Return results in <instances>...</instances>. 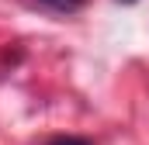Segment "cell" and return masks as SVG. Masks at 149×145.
<instances>
[{
	"instance_id": "obj_1",
	"label": "cell",
	"mask_w": 149,
	"mask_h": 145,
	"mask_svg": "<svg viewBox=\"0 0 149 145\" xmlns=\"http://www.w3.org/2000/svg\"><path fill=\"white\" fill-rule=\"evenodd\" d=\"M38 7H45V10H56V14H76V10H83L90 0H35Z\"/></svg>"
},
{
	"instance_id": "obj_2",
	"label": "cell",
	"mask_w": 149,
	"mask_h": 145,
	"mask_svg": "<svg viewBox=\"0 0 149 145\" xmlns=\"http://www.w3.org/2000/svg\"><path fill=\"white\" fill-rule=\"evenodd\" d=\"M49 145H94L90 138H80V135H56Z\"/></svg>"
},
{
	"instance_id": "obj_3",
	"label": "cell",
	"mask_w": 149,
	"mask_h": 145,
	"mask_svg": "<svg viewBox=\"0 0 149 145\" xmlns=\"http://www.w3.org/2000/svg\"><path fill=\"white\" fill-rule=\"evenodd\" d=\"M121 3H135V0H121Z\"/></svg>"
}]
</instances>
